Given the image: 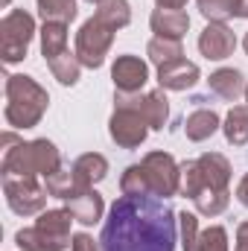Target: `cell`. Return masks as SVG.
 Instances as JSON below:
<instances>
[{
	"mask_svg": "<svg viewBox=\"0 0 248 251\" xmlns=\"http://www.w3.org/2000/svg\"><path fill=\"white\" fill-rule=\"evenodd\" d=\"M15 243L21 251H64L73 243V237H53L32 225V228H21L15 234Z\"/></svg>",
	"mask_w": 248,
	"mask_h": 251,
	"instance_id": "obj_17",
	"label": "cell"
},
{
	"mask_svg": "<svg viewBox=\"0 0 248 251\" xmlns=\"http://www.w3.org/2000/svg\"><path fill=\"white\" fill-rule=\"evenodd\" d=\"M38 3V12L44 21H62V24H70L76 18V0H35Z\"/></svg>",
	"mask_w": 248,
	"mask_h": 251,
	"instance_id": "obj_28",
	"label": "cell"
},
{
	"mask_svg": "<svg viewBox=\"0 0 248 251\" xmlns=\"http://www.w3.org/2000/svg\"><path fill=\"white\" fill-rule=\"evenodd\" d=\"M94 18H99L111 29H123L131 24V6H128V0H102V3H97Z\"/></svg>",
	"mask_w": 248,
	"mask_h": 251,
	"instance_id": "obj_23",
	"label": "cell"
},
{
	"mask_svg": "<svg viewBox=\"0 0 248 251\" xmlns=\"http://www.w3.org/2000/svg\"><path fill=\"white\" fill-rule=\"evenodd\" d=\"M198 79H201L198 64L187 62V59H178V62H173V64L158 67V85H161L164 91H187V88H193Z\"/></svg>",
	"mask_w": 248,
	"mask_h": 251,
	"instance_id": "obj_14",
	"label": "cell"
},
{
	"mask_svg": "<svg viewBox=\"0 0 248 251\" xmlns=\"http://www.w3.org/2000/svg\"><path fill=\"white\" fill-rule=\"evenodd\" d=\"M70 170H73L79 187H94L97 181H102V178L108 176V161H105V155H99V152H85V155H79V158L73 161Z\"/></svg>",
	"mask_w": 248,
	"mask_h": 251,
	"instance_id": "obj_18",
	"label": "cell"
},
{
	"mask_svg": "<svg viewBox=\"0 0 248 251\" xmlns=\"http://www.w3.org/2000/svg\"><path fill=\"white\" fill-rule=\"evenodd\" d=\"M237 50V35L228 24H207L198 35V53L210 62H222L234 56Z\"/></svg>",
	"mask_w": 248,
	"mask_h": 251,
	"instance_id": "obj_11",
	"label": "cell"
},
{
	"mask_svg": "<svg viewBox=\"0 0 248 251\" xmlns=\"http://www.w3.org/2000/svg\"><path fill=\"white\" fill-rule=\"evenodd\" d=\"M207 85H210V91H213L216 97H222V100H228V102L246 97V88H248L246 76H243L237 67H219V70H213L210 79H207Z\"/></svg>",
	"mask_w": 248,
	"mask_h": 251,
	"instance_id": "obj_16",
	"label": "cell"
},
{
	"mask_svg": "<svg viewBox=\"0 0 248 251\" xmlns=\"http://www.w3.org/2000/svg\"><path fill=\"white\" fill-rule=\"evenodd\" d=\"M111 79L120 94H140L149 82V64L137 56H117V62L111 64Z\"/></svg>",
	"mask_w": 248,
	"mask_h": 251,
	"instance_id": "obj_12",
	"label": "cell"
},
{
	"mask_svg": "<svg viewBox=\"0 0 248 251\" xmlns=\"http://www.w3.org/2000/svg\"><path fill=\"white\" fill-rule=\"evenodd\" d=\"M114 105H131L140 111V117L149 123V128H164L170 120V100L164 94V88L149 91V94H114Z\"/></svg>",
	"mask_w": 248,
	"mask_h": 251,
	"instance_id": "obj_10",
	"label": "cell"
},
{
	"mask_svg": "<svg viewBox=\"0 0 248 251\" xmlns=\"http://www.w3.org/2000/svg\"><path fill=\"white\" fill-rule=\"evenodd\" d=\"M114 32H117V29L105 26L99 18H88V21L79 26V32H76V50H73V53L79 56L82 67H91V70L102 67L108 50H111Z\"/></svg>",
	"mask_w": 248,
	"mask_h": 251,
	"instance_id": "obj_7",
	"label": "cell"
},
{
	"mask_svg": "<svg viewBox=\"0 0 248 251\" xmlns=\"http://www.w3.org/2000/svg\"><path fill=\"white\" fill-rule=\"evenodd\" d=\"M231 201V190H201L198 196H193V204L201 216H219L225 213Z\"/></svg>",
	"mask_w": 248,
	"mask_h": 251,
	"instance_id": "obj_27",
	"label": "cell"
},
{
	"mask_svg": "<svg viewBox=\"0 0 248 251\" xmlns=\"http://www.w3.org/2000/svg\"><path fill=\"white\" fill-rule=\"evenodd\" d=\"M35 35V18L24 9H12L0 21V56L6 64H18L26 59V50Z\"/></svg>",
	"mask_w": 248,
	"mask_h": 251,
	"instance_id": "obj_5",
	"label": "cell"
},
{
	"mask_svg": "<svg viewBox=\"0 0 248 251\" xmlns=\"http://www.w3.org/2000/svg\"><path fill=\"white\" fill-rule=\"evenodd\" d=\"M47 67H50L53 79H59V85H64V88H73V85L79 82V73H82L79 56L70 53V50H64L62 56H56V59H50Z\"/></svg>",
	"mask_w": 248,
	"mask_h": 251,
	"instance_id": "obj_24",
	"label": "cell"
},
{
	"mask_svg": "<svg viewBox=\"0 0 248 251\" xmlns=\"http://www.w3.org/2000/svg\"><path fill=\"white\" fill-rule=\"evenodd\" d=\"M193 251H228V231L222 225H210L198 234Z\"/></svg>",
	"mask_w": 248,
	"mask_h": 251,
	"instance_id": "obj_31",
	"label": "cell"
},
{
	"mask_svg": "<svg viewBox=\"0 0 248 251\" xmlns=\"http://www.w3.org/2000/svg\"><path fill=\"white\" fill-rule=\"evenodd\" d=\"M146 56H149V62L158 64V67L178 62V59H184L181 38H161V35H155V38L146 44Z\"/></svg>",
	"mask_w": 248,
	"mask_h": 251,
	"instance_id": "obj_21",
	"label": "cell"
},
{
	"mask_svg": "<svg viewBox=\"0 0 248 251\" xmlns=\"http://www.w3.org/2000/svg\"><path fill=\"white\" fill-rule=\"evenodd\" d=\"M70 251H102V249H99V240H94L91 234H73Z\"/></svg>",
	"mask_w": 248,
	"mask_h": 251,
	"instance_id": "obj_33",
	"label": "cell"
},
{
	"mask_svg": "<svg viewBox=\"0 0 248 251\" xmlns=\"http://www.w3.org/2000/svg\"><path fill=\"white\" fill-rule=\"evenodd\" d=\"M161 9H184L187 6V0H155Z\"/></svg>",
	"mask_w": 248,
	"mask_h": 251,
	"instance_id": "obj_36",
	"label": "cell"
},
{
	"mask_svg": "<svg viewBox=\"0 0 248 251\" xmlns=\"http://www.w3.org/2000/svg\"><path fill=\"white\" fill-rule=\"evenodd\" d=\"M178 216L158 196H120L99 234L102 251H175Z\"/></svg>",
	"mask_w": 248,
	"mask_h": 251,
	"instance_id": "obj_1",
	"label": "cell"
},
{
	"mask_svg": "<svg viewBox=\"0 0 248 251\" xmlns=\"http://www.w3.org/2000/svg\"><path fill=\"white\" fill-rule=\"evenodd\" d=\"M91 3H102V0H91Z\"/></svg>",
	"mask_w": 248,
	"mask_h": 251,
	"instance_id": "obj_41",
	"label": "cell"
},
{
	"mask_svg": "<svg viewBox=\"0 0 248 251\" xmlns=\"http://www.w3.org/2000/svg\"><path fill=\"white\" fill-rule=\"evenodd\" d=\"M149 26L161 38H184V32L190 29V15L184 9H161L158 6L149 15Z\"/></svg>",
	"mask_w": 248,
	"mask_h": 251,
	"instance_id": "obj_15",
	"label": "cell"
},
{
	"mask_svg": "<svg viewBox=\"0 0 248 251\" xmlns=\"http://www.w3.org/2000/svg\"><path fill=\"white\" fill-rule=\"evenodd\" d=\"M237 199H240V204H246L248 207V173L243 176V181L237 184Z\"/></svg>",
	"mask_w": 248,
	"mask_h": 251,
	"instance_id": "obj_35",
	"label": "cell"
},
{
	"mask_svg": "<svg viewBox=\"0 0 248 251\" xmlns=\"http://www.w3.org/2000/svg\"><path fill=\"white\" fill-rule=\"evenodd\" d=\"M140 167H143V176H146L149 196L170 199V196L181 193V164L170 152H149L140 161Z\"/></svg>",
	"mask_w": 248,
	"mask_h": 251,
	"instance_id": "obj_6",
	"label": "cell"
},
{
	"mask_svg": "<svg viewBox=\"0 0 248 251\" xmlns=\"http://www.w3.org/2000/svg\"><path fill=\"white\" fill-rule=\"evenodd\" d=\"M231 161L222 152H204L196 161L181 164V196L193 199L201 190H228Z\"/></svg>",
	"mask_w": 248,
	"mask_h": 251,
	"instance_id": "obj_4",
	"label": "cell"
},
{
	"mask_svg": "<svg viewBox=\"0 0 248 251\" xmlns=\"http://www.w3.org/2000/svg\"><path fill=\"white\" fill-rule=\"evenodd\" d=\"M198 12L207 18V24H225L228 18H237V0H196Z\"/></svg>",
	"mask_w": 248,
	"mask_h": 251,
	"instance_id": "obj_29",
	"label": "cell"
},
{
	"mask_svg": "<svg viewBox=\"0 0 248 251\" xmlns=\"http://www.w3.org/2000/svg\"><path fill=\"white\" fill-rule=\"evenodd\" d=\"M0 3H3V6H9V3H12V0H0Z\"/></svg>",
	"mask_w": 248,
	"mask_h": 251,
	"instance_id": "obj_39",
	"label": "cell"
},
{
	"mask_svg": "<svg viewBox=\"0 0 248 251\" xmlns=\"http://www.w3.org/2000/svg\"><path fill=\"white\" fill-rule=\"evenodd\" d=\"M50 105V94L24 73H12L6 76V108L3 117L12 128H32L41 123V117L47 114Z\"/></svg>",
	"mask_w": 248,
	"mask_h": 251,
	"instance_id": "obj_2",
	"label": "cell"
},
{
	"mask_svg": "<svg viewBox=\"0 0 248 251\" xmlns=\"http://www.w3.org/2000/svg\"><path fill=\"white\" fill-rule=\"evenodd\" d=\"M70 222H76L73 213L67 207H56V210H41L35 219V228H41L53 237H70Z\"/></svg>",
	"mask_w": 248,
	"mask_h": 251,
	"instance_id": "obj_25",
	"label": "cell"
},
{
	"mask_svg": "<svg viewBox=\"0 0 248 251\" xmlns=\"http://www.w3.org/2000/svg\"><path fill=\"white\" fill-rule=\"evenodd\" d=\"M3 196L12 213L18 216H35L47 207V184L38 178H21V176H3Z\"/></svg>",
	"mask_w": 248,
	"mask_h": 251,
	"instance_id": "obj_8",
	"label": "cell"
},
{
	"mask_svg": "<svg viewBox=\"0 0 248 251\" xmlns=\"http://www.w3.org/2000/svg\"><path fill=\"white\" fill-rule=\"evenodd\" d=\"M243 47H246V53H248V32H246V38H243Z\"/></svg>",
	"mask_w": 248,
	"mask_h": 251,
	"instance_id": "obj_38",
	"label": "cell"
},
{
	"mask_svg": "<svg viewBox=\"0 0 248 251\" xmlns=\"http://www.w3.org/2000/svg\"><path fill=\"white\" fill-rule=\"evenodd\" d=\"M246 102H248V88H246Z\"/></svg>",
	"mask_w": 248,
	"mask_h": 251,
	"instance_id": "obj_40",
	"label": "cell"
},
{
	"mask_svg": "<svg viewBox=\"0 0 248 251\" xmlns=\"http://www.w3.org/2000/svg\"><path fill=\"white\" fill-rule=\"evenodd\" d=\"M222 131L225 140L231 146H246L248 143V105H234L225 120H222Z\"/></svg>",
	"mask_w": 248,
	"mask_h": 251,
	"instance_id": "obj_22",
	"label": "cell"
},
{
	"mask_svg": "<svg viewBox=\"0 0 248 251\" xmlns=\"http://www.w3.org/2000/svg\"><path fill=\"white\" fill-rule=\"evenodd\" d=\"M219 128H222V120H219V114L213 108H196L184 123V131L193 143H201V140L213 137Z\"/></svg>",
	"mask_w": 248,
	"mask_h": 251,
	"instance_id": "obj_19",
	"label": "cell"
},
{
	"mask_svg": "<svg viewBox=\"0 0 248 251\" xmlns=\"http://www.w3.org/2000/svg\"><path fill=\"white\" fill-rule=\"evenodd\" d=\"M198 216L196 213H178V237H181V249L193 251L196 249V240H198Z\"/></svg>",
	"mask_w": 248,
	"mask_h": 251,
	"instance_id": "obj_32",
	"label": "cell"
},
{
	"mask_svg": "<svg viewBox=\"0 0 248 251\" xmlns=\"http://www.w3.org/2000/svg\"><path fill=\"white\" fill-rule=\"evenodd\" d=\"M44 184H47V193L53 196V199H70V196H76L79 190H85V187H79V181H76V176H73V170L67 167H59L53 176H47L44 178Z\"/></svg>",
	"mask_w": 248,
	"mask_h": 251,
	"instance_id": "obj_26",
	"label": "cell"
},
{
	"mask_svg": "<svg viewBox=\"0 0 248 251\" xmlns=\"http://www.w3.org/2000/svg\"><path fill=\"white\" fill-rule=\"evenodd\" d=\"M108 134H111V140L117 146L137 149L146 140V134H149V123L140 117L137 108H131V105H114V114L108 120Z\"/></svg>",
	"mask_w": 248,
	"mask_h": 251,
	"instance_id": "obj_9",
	"label": "cell"
},
{
	"mask_svg": "<svg viewBox=\"0 0 248 251\" xmlns=\"http://www.w3.org/2000/svg\"><path fill=\"white\" fill-rule=\"evenodd\" d=\"M38 35H41V53H44V62L62 56L64 50H67V24H62V21H44V26H41Z\"/></svg>",
	"mask_w": 248,
	"mask_h": 251,
	"instance_id": "obj_20",
	"label": "cell"
},
{
	"mask_svg": "<svg viewBox=\"0 0 248 251\" xmlns=\"http://www.w3.org/2000/svg\"><path fill=\"white\" fill-rule=\"evenodd\" d=\"M237 18H248V0H237Z\"/></svg>",
	"mask_w": 248,
	"mask_h": 251,
	"instance_id": "obj_37",
	"label": "cell"
},
{
	"mask_svg": "<svg viewBox=\"0 0 248 251\" xmlns=\"http://www.w3.org/2000/svg\"><path fill=\"white\" fill-rule=\"evenodd\" d=\"M234 251H248V222L237 228V249Z\"/></svg>",
	"mask_w": 248,
	"mask_h": 251,
	"instance_id": "obj_34",
	"label": "cell"
},
{
	"mask_svg": "<svg viewBox=\"0 0 248 251\" xmlns=\"http://www.w3.org/2000/svg\"><path fill=\"white\" fill-rule=\"evenodd\" d=\"M120 193H123V196H149L146 176H143V167H140V164L125 167V173L120 176Z\"/></svg>",
	"mask_w": 248,
	"mask_h": 251,
	"instance_id": "obj_30",
	"label": "cell"
},
{
	"mask_svg": "<svg viewBox=\"0 0 248 251\" xmlns=\"http://www.w3.org/2000/svg\"><path fill=\"white\" fill-rule=\"evenodd\" d=\"M62 167V155L53 140H21L6 149L3 155V176H21V178H47Z\"/></svg>",
	"mask_w": 248,
	"mask_h": 251,
	"instance_id": "obj_3",
	"label": "cell"
},
{
	"mask_svg": "<svg viewBox=\"0 0 248 251\" xmlns=\"http://www.w3.org/2000/svg\"><path fill=\"white\" fill-rule=\"evenodd\" d=\"M67 210L73 213V219H76L79 225H97V222L102 219L105 201H102V196L94 187H85V190H79L76 196L67 199Z\"/></svg>",
	"mask_w": 248,
	"mask_h": 251,
	"instance_id": "obj_13",
	"label": "cell"
}]
</instances>
